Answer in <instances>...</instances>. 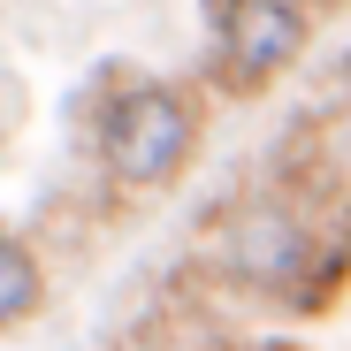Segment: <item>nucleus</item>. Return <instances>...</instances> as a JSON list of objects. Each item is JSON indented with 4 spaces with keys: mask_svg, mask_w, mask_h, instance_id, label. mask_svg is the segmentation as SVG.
I'll return each instance as SVG.
<instances>
[{
    "mask_svg": "<svg viewBox=\"0 0 351 351\" xmlns=\"http://www.w3.org/2000/svg\"><path fill=\"white\" fill-rule=\"evenodd\" d=\"M214 267L282 313H328L351 282V206L336 191V160L282 168L275 184L245 191L214 221Z\"/></svg>",
    "mask_w": 351,
    "mask_h": 351,
    "instance_id": "obj_1",
    "label": "nucleus"
},
{
    "mask_svg": "<svg viewBox=\"0 0 351 351\" xmlns=\"http://www.w3.org/2000/svg\"><path fill=\"white\" fill-rule=\"evenodd\" d=\"M92 160L114 191H168L176 176L191 168L199 153V99L184 84H168V77H107L99 99H92Z\"/></svg>",
    "mask_w": 351,
    "mask_h": 351,
    "instance_id": "obj_2",
    "label": "nucleus"
},
{
    "mask_svg": "<svg viewBox=\"0 0 351 351\" xmlns=\"http://www.w3.org/2000/svg\"><path fill=\"white\" fill-rule=\"evenodd\" d=\"M313 46V0H206V77L229 99L267 92Z\"/></svg>",
    "mask_w": 351,
    "mask_h": 351,
    "instance_id": "obj_3",
    "label": "nucleus"
},
{
    "mask_svg": "<svg viewBox=\"0 0 351 351\" xmlns=\"http://www.w3.org/2000/svg\"><path fill=\"white\" fill-rule=\"evenodd\" d=\"M38 306H46V260L31 252V237L0 229V336L23 328Z\"/></svg>",
    "mask_w": 351,
    "mask_h": 351,
    "instance_id": "obj_4",
    "label": "nucleus"
},
{
    "mask_svg": "<svg viewBox=\"0 0 351 351\" xmlns=\"http://www.w3.org/2000/svg\"><path fill=\"white\" fill-rule=\"evenodd\" d=\"M252 351H298V343H252Z\"/></svg>",
    "mask_w": 351,
    "mask_h": 351,
    "instance_id": "obj_5",
    "label": "nucleus"
},
{
    "mask_svg": "<svg viewBox=\"0 0 351 351\" xmlns=\"http://www.w3.org/2000/svg\"><path fill=\"white\" fill-rule=\"evenodd\" d=\"M343 92H351V53H343Z\"/></svg>",
    "mask_w": 351,
    "mask_h": 351,
    "instance_id": "obj_6",
    "label": "nucleus"
}]
</instances>
